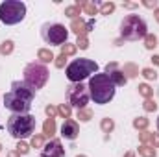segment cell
Instances as JSON below:
<instances>
[{
	"label": "cell",
	"instance_id": "1",
	"mask_svg": "<svg viewBox=\"0 0 159 157\" xmlns=\"http://www.w3.org/2000/svg\"><path fill=\"white\" fill-rule=\"evenodd\" d=\"M34 102V89H30L24 81H13L11 91L4 96V105L15 115H26Z\"/></svg>",
	"mask_w": 159,
	"mask_h": 157
},
{
	"label": "cell",
	"instance_id": "2",
	"mask_svg": "<svg viewBox=\"0 0 159 157\" xmlns=\"http://www.w3.org/2000/svg\"><path fill=\"white\" fill-rule=\"evenodd\" d=\"M115 83L109 79L107 74H94L89 79V92L94 104H107L115 96Z\"/></svg>",
	"mask_w": 159,
	"mask_h": 157
},
{
	"label": "cell",
	"instance_id": "3",
	"mask_svg": "<svg viewBox=\"0 0 159 157\" xmlns=\"http://www.w3.org/2000/svg\"><path fill=\"white\" fill-rule=\"evenodd\" d=\"M7 131L15 139H26L35 131V117L32 115H11L7 120Z\"/></svg>",
	"mask_w": 159,
	"mask_h": 157
},
{
	"label": "cell",
	"instance_id": "4",
	"mask_svg": "<svg viewBox=\"0 0 159 157\" xmlns=\"http://www.w3.org/2000/svg\"><path fill=\"white\" fill-rule=\"evenodd\" d=\"M96 70H98V65L93 59L80 57V59H74L67 67V78L70 79L72 83H80V81H83L85 78H89L91 74H94Z\"/></svg>",
	"mask_w": 159,
	"mask_h": 157
},
{
	"label": "cell",
	"instance_id": "5",
	"mask_svg": "<svg viewBox=\"0 0 159 157\" xmlns=\"http://www.w3.org/2000/svg\"><path fill=\"white\" fill-rule=\"evenodd\" d=\"M26 6L20 0H6L0 4V20L4 24H17L24 19Z\"/></svg>",
	"mask_w": 159,
	"mask_h": 157
},
{
	"label": "cell",
	"instance_id": "6",
	"mask_svg": "<svg viewBox=\"0 0 159 157\" xmlns=\"http://www.w3.org/2000/svg\"><path fill=\"white\" fill-rule=\"evenodd\" d=\"M120 34L124 39L129 41L143 39V37H146V24L137 15H128L120 24Z\"/></svg>",
	"mask_w": 159,
	"mask_h": 157
},
{
	"label": "cell",
	"instance_id": "7",
	"mask_svg": "<svg viewBox=\"0 0 159 157\" xmlns=\"http://www.w3.org/2000/svg\"><path fill=\"white\" fill-rule=\"evenodd\" d=\"M46 79H48V70H46L44 65L32 63V65L26 67V70H24V83L30 89H34V91L41 89L46 83Z\"/></svg>",
	"mask_w": 159,
	"mask_h": 157
},
{
	"label": "cell",
	"instance_id": "8",
	"mask_svg": "<svg viewBox=\"0 0 159 157\" xmlns=\"http://www.w3.org/2000/svg\"><path fill=\"white\" fill-rule=\"evenodd\" d=\"M69 37V32L63 24H44L43 26V39L48 44H63Z\"/></svg>",
	"mask_w": 159,
	"mask_h": 157
},
{
	"label": "cell",
	"instance_id": "9",
	"mask_svg": "<svg viewBox=\"0 0 159 157\" xmlns=\"http://www.w3.org/2000/svg\"><path fill=\"white\" fill-rule=\"evenodd\" d=\"M69 100H70L72 105H76V107H80V109H83L85 104L89 102L87 89H85L81 83H78V85H70V87H69Z\"/></svg>",
	"mask_w": 159,
	"mask_h": 157
},
{
	"label": "cell",
	"instance_id": "10",
	"mask_svg": "<svg viewBox=\"0 0 159 157\" xmlns=\"http://www.w3.org/2000/svg\"><path fill=\"white\" fill-rule=\"evenodd\" d=\"M41 155L43 157H65V150H63L61 142L54 139V141H50V142H46L43 146Z\"/></svg>",
	"mask_w": 159,
	"mask_h": 157
},
{
	"label": "cell",
	"instance_id": "11",
	"mask_svg": "<svg viewBox=\"0 0 159 157\" xmlns=\"http://www.w3.org/2000/svg\"><path fill=\"white\" fill-rule=\"evenodd\" d=\"M61 135L69 141L76 139L78 137V124L74 120H65V124L61 126Z\"/></svg>",
	"mask_w": 159,
	"mask_h": 157
},
{
	"label": "cell",
	"instance_id": "12",
	"mask_svg": "<svg viewBox=\"0 0 159 157\" xmlns=\"http://www.w3.org/2000/svg\"><path fill=\"white\" fill-rule=\"evenodd\" d=\"M106 74L109 76V79L115 83V85H124L126 83V76L120 72L119 69H117V65H107V69H106Z\"/></svg>",
	"mask_w": 159,
	"mask_h": 157
},
{
	"label": "cell",
	"instance_id": "13",
	"mask_svg": "<svg viewBox=\"0 0 159 157\" xmlns=\"http://www.w3.org/2000/svg\"><path fill=\"white\" fill-rule=\"evenodd\" d=\"M72 28L78 34V37L80 35H85V32H87V24H83V20H78V19L72 20Z\"/></svg>",
	"mask_w": 159,
	"mask_h": 157
},
{
	"label": "cell",
	"instance_id": "14",
	"mask_svg": "<svg viewBox=\"0 0 159 157\" xmlns=\"http://www.w3.org/2000/svg\"><path fill=\"white\" fill-rule=\"evenodd\" d=\"M78 6H80V7H83L89 15H94V13H96V9H98V7H96V4H93V2H85V4H80V2H78Z\"/></svg>",
	"mask_w": 159,
	"mask_h": 157
},
{
	"label": "cell",
	"instance_id": "15",
	"mask_svg": "<svg viewBox=\"0 0 159 157\" xmlns=\"http://www.w3.org/2000/svg\"><path fill=\"white\" fill-rule=\"evenodd\" d=\"M56 131V124H54V118H48L44 122V135H52Z\"/></svg>",
	"mask_w": 159,
	"mask_h": 157
},
{
	"label": "cell",
	"instance_id": "16",
	"mask_svg": "<svg viewBox=\"0 0 159 157\" xmlns=\"http://www.w3.org/2000/svg\"><path fill=\"white\" fill-rule=\"evenodd\" d=\"M39 59L44 61V63H48V61L54 59V56H52V52H48V50H39Z\"/></svg>",
	"mask_w": 159,
	"mask_h": 157
},
{
	"label": "cell",
	"instance_id": "17",
	"mask_svg": "<svg viewBox=\"0 0 159 157\" xmlns=\"http://www.w3.org/2000/svg\"><path fill=\"white\" fill-rule=\"evenodd\" d=\"M80 9H81V7L76 4V6H72V7H67V11H65V13H67L69 17H72V20H74V17H78V15H80Z\"/></svg>",
	"mask_w": 159,
	"mask_h": 157
},
{
	"label": "cell",
	"instance_id": "18",
	"mask_svg": "<svg viewBox=\"0 0 159 157\" xmlns=\"http://www.w3.org/2000/svg\"><path fill=\"white\" fill-rule=\"evenodd\" d=\"M139 152H141L144 157H154V155H156V150H154V148H150V146H141V148H139Z\"/></svg>",
	"mask_w": 159,
	"mask_h": 157
},
{
	"label": "cell",
	"instance_id": "19",
	"mask_svg": "<svg viewBox=\"0 0 159 157\" xmlns=\"http://www.w3.org/2000/svg\"><path fill=\"white\" fill-rule=\"evenodd\" d=\"M74 52H76V46H74V44H65V46L61 48V54H63L65 57L70 56V54H74Z\"/></svg>",
	"mask_w": 159,
	"mask_h": 157
},
{
	"label": "cell",
	"instance_id": "20",
	"mask_svg": "<svg viewBox=\"0 0 159 157\" xmlns=\"http://www.w3.org/2000/svg\"><path fill=\"white\" fill-rule=\"evenodd\" d=\"M78 118H81V120H89V118H91V111H89V109H80Z\"/></svg>",
	"mask_w": 159,
	"mask_h": 157
},
{
	"label": "cell",
	"instance_id": "21",
	"mask_svg": "<svg viewBox=\"0 0 159 157\" xmlns=\"http://www.w3.org/2000/svg\"><path fill=\"white\" fill-rule=\"evenodd\" d=\"M100 9H102V13H106V15H107V13H111V11L115 9V4H111V2H109V4H102V7H100Z\"/></svg>",
	"mask_w": 159,
	"mask_h": 157
},
{
	"label": "cell",
	"instance_id": "22",
	"mask_svg": "<svg viewBox=\"0 0 159 157\" xmlns=\"http://www.w3.org/2000/svg\"><path fill=\"white\" fill-rule=\"evenodd\" d=\"M11 50H13V43H11V41H6V43L2 44V52H4V54H9Z\"/></svg>",
	"mask_w": 159,
	"mask_h": 157
},
{
	"label": "cell",
	"instance_id": "23",
	"mask_svg": "<svg viewBox=\"0 0 159 157\" xmlns=\"http://www.w3.org/2000/svg\"><path fill=\"white\" fill-rule=\"evenodd\" d=\"M156 43H157V39L154 35H146V48H154Z\"/></svg>",
	"mask_w": 159,
	"mask_h": 157
},
{
	"label": "cell",
	"instance_id": "24",
	"mask_svg": "<svg viewBox=\"0 0 159 157\" xmlns=\"http://www.w3.org/2000/svg\"><path fill=\"white\" fill-rule=\"evenodd\" d=\"M143 74H144L148 79H156V76H157V74H156V70H152V69H144V70H143Z\"/></svg>",
	"mask_w": 159,
	"mask_h": 157
},
{
	"label": "cell",
	"instance_id": "25",
	"mask_svg": "<svg viewBox=\"0 0 159 157\" xmlns=\"http://www.w3.org/2000/svg\"><path fill=\"white\" fill-rule=\"evenodd\" d=\"M146 124H148V120H146V118H137V120L133 122V126H135V128H146Z\"/></svg>",
	"mask_w": 159,
	"mask_h": 157
},
{
	"label": "cell",
	"instance_id": "26",
	"mask_svg": "<svg viewBox=\"0 0 159 157\" xmlns=\"http://www.w3.org/2000/svg\"><path fill=\"white\" fill-rule=\"evenodd\" d=\"M78 46L80 48H87V46H89V43H87V37H85V35H80L78 37Z\"/></svg>",
	"mask_w": 159,
	"mask_h": 157
},
{
	"label": "cell",
	"instance_id": "27",
	"mask_svg": "<svg viewBox=\"0 0 159 157\" xmlns=\"http://www.w3.org/2000/svg\"><path fill=\"white\" fill-rule=\"evenodd\" d=\"M57 111H59V113H61L63 117H69V115H70V107H69V105H61V107H59Z\"/></svg>",
	"mask_w": 159,
	"mask_h": 157
},
{
	"label": "cell",
	"instance_id": "28",
	"mask_svg": "<svg viewBox=\"0 0 159 157\" xmlns=\"http://www.w3.org/2000/svg\"><path fill=\"white\" fill-rule=\"evenodd\" d=\"M102 128H104V129H106V131H109V129H113V122H111V120H107V118H106V120H104V122H102Z\"/></svg>",
	"mask_w": 159,
	"mask_h": 157
},
{
	"label": "cell",
	"instance_id": "29",
	"mask_svg": "<svg viewBox=\"0 0 159 157\" xmlns=\"http://www.w3.org/2000/svg\"><path fill=\"white\" fill-rule=\"evenodd\" d=\"M139 89H141V92H143L144 96H150V94H152V91H150V87H148V85H141Z\"/></svg>",
	"mask_w": 159,
	"mask_h": 157
},
{
	"label": "cell",
	"instance_id": "30",
	"mask_svg": "<svg viewBox=\"0 0 159 157\" xmlns=\"http://www.w3.org/2000/svg\"><path fill=\"white\" fill-rule=\"evenodd\" d=\"M144 109H146V111H152V109H156V102H152V100H146V105H144Z\"/></svg>",
	"mask_w": 159,
	"mask_h": 157
},
{
	"label": "cell",
	"instance_id": "31",
	"mask_svg": "<svg viewBox=\"0 0 159 157\" xmlns=\"http://www.w3.org/2000/svg\"><path fill=\"white\" fill-rule=\"evenodd\" d=\"M32 144H34V146H41V144H43V137H41V135L34 137V139H32Z\"/></svg>",
	"mask_w": 159,
	"mask_h": 157
},
{
	"label": "cell",
	"instance_id": "32",
	"mask_svg": "<svg viewBox=\"0 0 159 157\" xmlns=\"http://www.w3.org/2000/svg\"><path fill=\"white\" fill-rule=\"evenodd\" d=\"M28 152V146L26 144H19V154H26Z\"/></svg>",
	"mask_w": 159,
	"mask_h": 157
},
{
	"label": "cell",
	"instance_id": "33",
	"mask_svg": "<svg viewBox=\"0 0 159 157\" xmlns=\"http://www.w3.org/2000/svg\"><path fill=\"white\" fill-rule=\"evenodd\" d=\"M46 113H48L50 117H54V115L57 113V109H54V107H48V109H46Z\"/></svg>",
	"mask_w": 159,
	"mask_h": 157
},
{
	"label": "cell",
	"instance_id": "34",
	"mask_svg": "<svg viewBox=\"0 0 159 157\" xmlns=\"http://www.w3.org/2000/svg\"><path fill=\"white\" fill-rule=\"evenodd\" d=\"M156 19H157V20H159V9H157V11H156Z\"/></svg>",
	"mask_w": 159,
	"mask_h": 157
},
{
	"label": "cell",
	"instance_id": "35",
	"mask_svg": "<svg viewBox=\"0 0 159 157\" xmlns=\"http://www.w3.org/2000/svg\"><path fill=\"white\" fill-rule=\"evenodd\" d=\"M126 157H133V154H128V155H126Z\"/></svg>",
	"mask_w": 159,
	"mask_h": 157
},
{
	"label": "cell",
	"instance_id": "36",
	"mask_svg": "<svg viewBox=\"0 0 159 157\" xmlns=\"http://www.w3.org/2000/svg\"><path fill=\"white\" fill-rule=\"evenodd\" d=\"M9 157H17V154H11V155H9Z\"/></svg>",
	"mask_w": 159,
	"mask_h": 157
},
{
	"label": "cell",
	"instance_id": "37",
	"mask_svg": "<svg viewBox=\"0 0 159 157\" xmlns=\"http://www.w3.org/2000/svg\"><path fill=\"white\" fill-rule=\"evenodd\" d=\"M157 129H159V118H157Z\"/></svg>",
	"mask_w": 159,
	"mask_h": 157
},
{
	"label": "cell",
	"instance_id": "38",
	"mask_svg": "<svg viewBox=\"0 0 159 157\" xmlns=\"http://www.w3.org/2000/svg\"><path fill=\"white\" fill-rule=\"evenodd\" d=\"M0 128H2V126H0Z\"/></svg>",
	"mask_w": 159,
	"mask_h": 157
},
{
	"label": "cell",
	"instance_id": "39",
	"mask_svg": "<svg viewBox=\"0 0 159 157\" xmlns=\"http://www.w3.org/2000/svg\"><path fill=\"white\" fill-rule=\"evenodd\" d=\"M81 157H83V155H81Z\"/></svg>",
	"mask_w": 159,
	"mask_h": 157
}]
</instances>
